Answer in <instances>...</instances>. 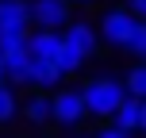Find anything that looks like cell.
<instances>
[{
  "label": "cell",
  "mask_w": 146,
  "mask_h": 138,
  "mask_svg": "<svg viewBox=\"0 0 146 138\" xmlns=\"http://www.w3.org/2000/svg\"><path fill=\"white\" fill-rule=\"evenodd\" d=\"M131 12L139 15V19H146V0H131Z\"/></svg>",
  "instance_id": "obj_18"
},
{
  "label": "cell",
  "mask_w": 146,
  "mask_h": 138,
  "mask_svg": "<svg viewBox=\"0 0 146 138\" xmlns=\"http://www.w3.org/2000/svg\"><path fill=\"white\" fill-rule=\"evenodd\" d=\"M85 108L92 119H111L115 115V108L127 100V81H115V77H96L88 81L85 88Z\"/></svg>",
  "instance_id": "obj_1"
},
{
  "label": "cell",
  "mask_w": 146,
  "mask_h": 138,
  "mask_svg": "<svg viewBox=\"0 0 146 138\" xmlns=\"http://www.w3.org/2000/svg\"><path fill=\"white\" fill-rule=\"evenodd\" d=\"M123 50H127V54H135L139 61H146V19L135 23V31H131V38H127Z\"/></svg>",
  "instance_id": "obj_14"
},
{
  "label": "cell",
  "mask_w": 146,
  "mask_h": 138,
  "mask_svg": "<svg viewBox=\"0 0 146 138\" xmlns=\"http://www.w3.org/2000/svg\"><path fill=\"white\" fill-rule=\"evenodd\" d=\"M58 46H62V31H54V27H38L35 35H27V50H31V58L54 61V58H58Z\"/></svg>",
  "instance_id": "obj_6"
},
{
  "label": "cell",
  "mask_w": 146,
  "mask_h": 138,
  "mask_svg": "<svg viewBox=\"0 0 146 138\" xmlns=\"http://www.w3.org/2000/svg\"><path fill=\"white\" fill-rule=\"evenodd\" d=\"M27 15H31L35 27H54V31H62L73 19L69 0H27Z\"/></svg>",
  "instance_id": "obj_4"
},
{
  "label": "cell",
  "mask_w": 146,
  "mask_h": 138,
  "mask_svg": "<svg viewBox=\"0 0 146 138\" xmlns=\"http://www.w3.org/2000/svg\"><path fill=\"white\" fill-rule=\"evenodd\" d=\"M27 42V27H15V31H0V50H15V46Z\"/></svg>",
  "instance_id": "obj_16"
},
{
  "label": "cell",
  "mask_w": 146,
  "mask_h": 138,
  "mask_svg": "<svg viewBox=\"0 0 146 138\" xmlns=\"http://www.w3.org/2000/svg\"><path fill=\"white\" fill-rule=\"evenodd\" d=\"M69 4H96V0H69Z\"/></svg>",
  "instance_id": "obj_21"
},
{
  "label": "cell",
  "mask_w": 146,
  "mask_h": 138,
  "mask_svg": "<svg viewBox=\"0 0 146 138\" xmlns=\"http://www.w3.org/2000/svg\"><path fill=\"white\" fill-rule=\"evenodd\" d=\"M111 119H115V123H123L127 131L135 134V131H139V119H142V100L127 92V100H123V104L115 108V115H111Z\"/></svg>",
  "instance_id": "obj_11"
},
{
  "label": "cell",
  "mask_w": 146,
  "mask_h": 138,
  "mask_svg": "<svg viewBox=\"0 0 146 138\" xmlns=\"http://www.w3.org/2000/svg\"><path fill=\"white\" fill-rule=\"evenodd\" d=\"M4 69H8V81L12 85H27V77H31V50H27V42L15 46V50H4Z\"/></svg>",
  "instance_id": "obj_7"
},
{
  "label": "cell",
  "mask_w": 146,
  "mask_h": 138,
  "mask_svg": "<svg viewBox=\"0 0 146 138\" xmlns=\"http://www.w3.org/2000/svg\"><path fill=\"white\" fill-rule=\"evenodd\" d=\"M139 131H146V100H142V119H139Z\"/></svg>",
  "instance_id": "obj_20"
},
{
  "label": "cell",
  "mask_w": 146,
  "mask_h": 138,
  "mask_svg": "<svg viewBox=\"0 0 146 138\" xmlns=\"http://www.w3.org/2000/svg\"><path fill=\"white\" fill-rule=\"evenodd\" d=\"M66 77L62 73L58 61H42V58H31V77H27V85H35V88H58V81Z\"/></svg>",
  "instance_id": "obj_8"
},
{
  "label": "cell",
  "mask_w": 146,
  "mask_h": 138,
  "mask_svg": "<svg viewBox=\"0 0 146 138\" xmlns=\"http://www.w3.org/2000/svg\"><path fill=\"white\" fill-rule=\"evenodd\" d=\"M50 100H54V123L58 127H77L81 119L88 115L85 92H81V88H58Z\"/></svg>",
  "instance_id": "obj_3"
},
{
  "label": "cell",
  "mask_w": 146,
  "mask_h": 138,
  "mask_svg": "<svg viewBox=\"0 0 146 138\" xmlns=\"http://www.w3.org/2000/svg\"><path fill=\"white\" fill-rule=\"evenodd\" d=\"M54 61H58V65H62V73L69 77V73H77L81 65H85V54H81V50H73L66 38H62V46H58V58H54Z\"/></svg>",
  "instance_id": "obj_12"
},
{
  "label": "cell",
  "mask_w": 146,
  "mask_h": 138,
  "mask_svg": "<svg viewBox=\"0 0 146 138\" xmlns=\"http://www.w3.org/2000/svg\"><path fill=\"white\" fill-rule=\"evenodd\" d=\"M15 111H19V100H15V92H12V85H0V127L4 123H12L15 119Z\"/></svg>",
  "instance_id": "obj_13"
},
{
  "label": "cell",
  "mask_w": 146,
  "mask_h": 138,
  "mask_svg": "<svg viewBox=\"0 0 146 138\" xmlns=\"http://www.w3.org/2000/svg\"><path fill=\"white\" fill-rule=\"evenodd\" d=\"M62 38H66L73 50H81L85 58H92V54H96V38H100V35H96L85 19H69L66 27H62Z\"/></svg>",
  "instance_id": "obj_5"
},
{
  "label": "cell",
  "mask_w": 146,
  "mask_h": 138,
  "mask_svg": "<svg viewBox=\"0 0 146 138\" xmlns=\"http://www.w3.org/2000/svg\"><path fill=\"white\" fill-rule=\"evenodd\" d=\"M127 92L139 96V100H146V61H139V65L127 73Z\"/></svg>",
  "instance_id": "obj_15"
},
{
  "label": "cell",
  "mask_w": 146,
  "mask_h": 138,
  "mask_svg": "<svg viewBox=\"0 0 146 138\" xmlns=\"http://www.w3.org/2000/svg\"><path fill=\"white\" fill-rule=\"evenodd\" d=\"M23 115H27V123H35V127H42V123H50V119H54V100L46 96V88H38L35 96H27Z\"/></svg>",
  "instance_id": "obj_9"
},
{
  "label": "cell",
  "mask_w": 146,
  "mask_h": 138,
  "mask_svg": "<svg viewBox=\"0 0 146 138\" xmlns=\"http://www.w3.org/2000/svg\"><path fill=\"white\" fill-rule=\"evenodd\" d=\"M96 134H104V138H127L131 131H127L123 123H115V119H111V123H108V119H104V123L96 127Z\"/></svg>",
  "instance_id": "obj_17"
},
{
  "label": "cell",
  "mask_w": 146,
  "mask_h": 138,
  "mask_svg": "<svg viewBox=\"0 0 146 138\" xmlns=\"http://www.w3.org/2000/svg\"><path fill=\"white\" fill-rule=\"evenodd\" d=\"M8 81V69H4V50H0V85Z\"/></svg>",
  "instance_id": "obj_19"
},
{
  "label": "cell",
  "mask_w": 146,
  "mask_h": 138,
  "mask_svg": "<svg viewBox=\"0 0 146 138\" xmlns=\"http://www.w3.org/2000/svg\"><path fill=\"white\" fill-rule=\"evenodd\" d=\"M135 23H139V15H135L131 8H108V12L100 15V35H104V42H111V46H127Z\"/></svg>",
  "instance_id": "obj_2"
},
{
  "label": "cell",
  "mask_w": 146,
  "mask_h": 138,
  "mask_svg": "<svg viewBox=\"0 0 146 138\" xmlns=\"http://www.w3.org/2000/svg\"><path fill=\"white\" fill-rule=\"evenodd\" d=\"M31 15H27V0H0V31H15V27H27Z\"/></svg>",
  "instance_id": "obj_10"
}]
</instances>
